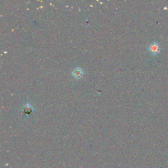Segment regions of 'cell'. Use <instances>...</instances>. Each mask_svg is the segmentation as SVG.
Wrapping results in <instances>:
<instances>
[{"label": "cell", "instance_id": "6da1fadb", "mask_svg": "<svg viewBox=\"0 0 168 168\" xmlns=\"http://www.w3.org/2000/svg\"><path fill=\"white\" fill-rule=\"evenodd\" d=\"M148 50L152 55H156L158 53H160L161 51V48L160 44L158 42H153V43H152L149 47Z\"/></svg>", "mask_w": 168, "mask_h": 168}, {"label": "cell", "instance_id": "7a4b0ae2", "mask_svg": "<svg viewBox=\"0 0 168 168\" xmlns=\"http://www.w3.org/2000/svg\"><path fill=\"white\" fill-rule=\"evenodd\" d=\"M83 73V72L82 69H81L80 68H77L74 70L73 72H72V75L76 79H79L82 76Z\"/></svg>", "mask_w": 168, "mask_h": 168}, {"label": "cell", "instance_id": "3957f363", "mask_svg": "<svg viewBox=\"0 0 168 168\" xmlns=\"http://www.w3.org/2000/svg\"><path fill=\"white\" fill-rule=\"evenodd\" d=\"M32 107H31L30 104H26L25 105V106L24 107V108H23V110L24 112V113L26 114H30L32 112Z\"/></svg>", "mask_w": 168, "mask_h": 168}]
</instances>
